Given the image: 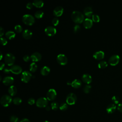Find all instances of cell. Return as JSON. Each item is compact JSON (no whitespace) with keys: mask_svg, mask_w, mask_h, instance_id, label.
I'll list each match as a JSON object with an SVG mask.
<instances>
[{"mask_svg":"<svg viewBox=\"0 0 122 122\" xmlns=\"http://www.w3.org/2000/svg\"><path fill=\"white\" fill-rule=\"evenodd\" d=\"M112 102L115 104H118L119 102V101H120V99H119V97H118L117 96H113L112 97Z\"/></svg>","mask_w":122,"mask_h":122,"instance_id":"cell-37","label":"cell"},{"mask_svg":"<svg viewBox=\"0 0 122 122\" xmlns=\"http://www.w3.org/2000/svg\"><path fill=\"white\" fill-rule=\"evenodd\" d=\"M20 122H30L29 119H28L27 118H24V119H22L20 121Z\"/></svg>","mask_w":122,"mask_h":122,"instance_id":"cell-48","label":"cell"},{"mask_svg":"<svg viewBox=\"0 0 122 122\" xmlns=\"http://www.w3.org/2000/svg\"><path fill=\"white\" fill-rule=\"evenodd\" d=\"M108 66V63L105 61H102L99 62L98 66L100 69H104L105 68Z\"/></svg>","mask_w":122,"mask_h":122,"instance_id":"cell-28","label":"cell"},{"mask_svg":"<svg viewBox=\"0 0 122 122\" xmlns=\"http://www.w3.org/2000/svg\"><path fill=\"white\" fill-rule=\"evenodd\" d=\"M7 42H8V41L6 38H3V37L0 38V43L1 45L4 46L7 44Z\"/></svg>","mask_w":122,"mask_h":122,"instance_id":"cell-40","label":"cell"},{"mask_svg":"<svg viewBox=\"0 0 122 122\" xmlns=\"http://www.w3.org/2000/svg\"><path fill=\"white\" fill-rule=\"evenodd\" d=\"M3 72H4L5 73H6V74L9 73L10 72V69H9V68H4V69L3 70Z\"/></svg>","mask_w":122,"mask_h":122,"instance_id":"cell-45","label":"cell"},{"mask_svg":"<svg viewBox=\"0 0 122 122\" xmlns=\"http://www.w3.org/2000/svg\"><path fill=\"white\" fill-rule=\"evenodd\" d=\"M59 23V20L57 18H54L52 20V24L54 26H57Z\"/></svg>","mask_w":122,"mask_h":122,"instance_id":"cell-38","label":"cell"},{"mask_svg":"<svg viewBox=\"0 0 122 122\" xmlns=\"http://www.w3.org/2000/svg\"><path fill=\"white\" fill-rule=\"evenodd\" d=\"M12 101V99L10 95L5 94L1 97L0 102L2 106L6 107L10 104Z\"/></svg>","mask_w":122,"mask_h":122,"instance_id":"cell-4","label":"cell"},{"mask_svg":"<svg viewBox=\"0 0 122 122\" xmlns=\"http://www.w3.org/2000/svg\"><path fill=\"white\" fill-rule=\"evenodd\" d=\"M38 66L36 63L34 62H32L30 65V71L32 72H34L36 71Z\"/></svg>","mask_w":122,"mask_h":122,"instance_id":"cell-27","label":"cell"},{"mask_svg":"<svg viewBox=\"0 0 122 122\" xmlns=\"http://www.w3.org/2000/svg\"><path fill=\"white\" fill-rule=\"evenodd\" d=\"M45 110L47 111H50L51 110V107L49 106H47L46 107H45Z\"/></svg>","mask_w":122,"mask_h":122,"instance_id":"cell-49","label":"cell"},{"mask_svg":"<svg viewBox=\"0 0 122 122\" xmlns=\"http://www.w3.org/2000/svg\"><path fill=\"white\" fill-rule=\"evenodd\" d=\"M80 29H81V28H80V25H78V24H76L74 26V28H73V31H74V32L75 33H77L79 31Z\"/></svg>","mask_w":122,"mask_h":122,"instance_id":"cell-39","label":"cell"},{"mask_svg":"<svg viewBox=\"0 0 122 122\" xmlns=\"http://www.w3.org/2000/svg\"><path fill=\"white\" fill-rule=\"evenodd\" d=\"M81 85V82L78 79H75L71 82V86L75 89L80 88Z\"/></svg>","mask_w":122,"mask_h":122,"instance_id":"cell-22","label":"cell"},{"mask_svg":"<svg viewBox=\"0 0 122 122\" xmlns=\"http://www.w3.org/2000/svg\"><path fill=\"white\" fill-rule=\"evenodd\" d=\"M48 100L45 97H40L37 99L36 102V106L39 108H44L48 106Z\"/></svg>","mask_w":122,"mask_h":122,"instance_id":"cell-6","label":"cell"},{"mask_svg":"<svg viewBox=\"0 0 122 122\" xmlns=\"http://www.w3.org/2000/svg\"><path fill=\"white\" fill-rule=\"evenodd\" d=\"M77 101L76 95L73 93H70L66 97V103L69 105H73Z\"/></svg>","mask_w":122,"mask_h":122,"instance_id":"cell-7","label":"cell"},{"mask_svg":"<svg viewBox=\"0 0 122 122\" xmlns=\"http://www.w3.org/2000/svg\"><path fill=\"white\" fill-rule=\"evenodd\" d=\"M31 73L27 71H25L21 73L20 76V79L24 83L28 82L32 77Z\"/></svg>","mask_w":122,"mask_h":122,"instance_id":"cell-5","label":"cell"},{"mask_svg":"<svg viewBox=\"0 0 122 122\" xmlns=\"http://www.w3.org/2000/svg\"><path fill=\"white\" fill-rule=\"evenodd\" d=\"M30 59V57L29 55H25L23 56V60H24V61H25V62H28L29 61Z\"/></svg>","mask_w":122,"mask_h":122,"instance_id":"cell-42","label":"cell"},{"mask_svg":"<svg viewBox=\"0 0 122 122\" xmlns=\"http://www.w3.org/2000/svg\"><path fill=\"white\" fill-rule=\"evenodd\" d=\"M92 88V86L89 85V84H86V85L84 86L83 89V91L84 92H85V93H88L90 92Z\"/></svg>","mask_w":122,"mask_h":122,"instance_id":"cell-31","label":"cell"},{"mask_svg":"<svg viewBox=\"0 0 122 122\" xmlns=\"http://www.w3.org/2000/svg\"><path fill=\"white\" fill-rule=\"evenodd\" d=\"M116 106L114 103H111L109 104L106 108V111L108 113H112L116 110Z\"/></svg>","mask_w":122,"mask_h":122,"instance_id":"cell-21","label":"cell"},{"mask_svg":"<svg viewBox=\"0 0 122 122\" xmlns=\"http://www.w3.org/2000/svg\"><path fill=\"white\" fill-rule=\"evenodd\" d=\"M51 108L52 110H53L54 111L57 110V109L59 107L58 103L56 102H51Z\"/></svg>","mask_w":122,"mask_h":122,"instance_id":"cell-33","label":"cell"},{"mask_svg":"<svg viewBox=\"0 0 122 122\" xmlns=\"http://www.w3.org/2000/svg\"><path fill=\"white\" fill-rule=\"evenodd\" d=\"M0 81L1 80V76H0Z\"/></svg>","mask_w":122,"mask_h":122,"instance_id":"cell-52","label":"cell"},{"mask_svg":"<svg viewBox=\"0 0 122 122\" xmlns=\"http://www.w3.org/2000/svg\"><path fill=\"white\" fill-rule=\"evenodd\" d=\"M92 18V21L95 22H98L100 21V17L97 14H93Z\"/></svg>","mask_w":122,"mask_h":122,"instance_id":"cell-34","label":"cell"},{"mask_svg":"<svg viewBox=\"0 0 122 122\" xmlns=\"http://www.w3.org/2000/svg\"><path fill=\"white\" fill-rule=\"evenodd\" d=\"M57 61L61 65H65L68 62V59L64 54H60L57 57Z\"/></svg>","mask_w":122,"mask_h":122,"instance_id":"cell-8","label":"cell"},{"mask_svg":"<svg viewBox=\"0 0 122 122\" xmlns=\"http://www.w3.org/2000/svg\"><path fill=\"white\" fill-rule=\"evenodd\" d=\"M8 92L11 96L15 95L17 92V90L16 87L14 85L10 86L8 89Z\"/></svg>","mask_w":122,"mask_h":122,"instance_id":"cell-23","label":"cell"},{"mask_svg":"<svg viewBox=\"0 0 122 122\" xmlns=\"http://www.w3.org/2000/svg\"><path fill=\"white\" fill-rule=\"evenodd\" d=\"M4 30L3 29L2 27H0V37H2V36L4 35Z\"/></svg>","mask_w":122,"mask_h":122,"instance_id":"cell-46","label":"cell"},{"mask_svg":"<svg viewBox=\"0 0 122 122\" xmlns=\"http://www.w3.org/2000/svg\"><path fill=\"white\" fill-rule=\"evenodd\" d=\"M83 12H84V14L86 17H87L88 18H89L92 17L93 15V10L91 7H86L83 10Z\"/></svg>","mask_w":122,"mask_h":122,"instance_id":"cell-19","label":"cell"},{"mask_svg":"<svg viewBox=\"0 0 122 122\" xmlns=\"http://www.w3.org/2000/svg\"><path fill=\"white\" fill-rule=\"evenodd\" d=\"M12 102L14 104L18 105L21 103L22 100L21 99V98L19 97H15L13 99Z\"/></svg>","mask_w":122,"mask_h":122,"instance_id":"cell-32","label":"cell"},{"mask_svg":"<svg viewBox=\"0 0 122 122\" xmlns=\"http://www.w3.org/2000/svg\"><path fill=\"white\" fill-rule=\"evenodd\" d=\"M117 109L119 112H122V102H121L118 104L117 106Z\"/></svg>","mask_w":122,"mask_h":122,"instance_id":"cell-44","label":"cell"},{"mask_svg":"<svg viewBox=\"0 0 122 122\" xmlns=\"http://www.w3.org/2000/svg\"><path fill=\"white\" fill-rule=\"evenodd\" d=\"M10 71L15 74H19L22 72L21 67L18 65H13L10 68Z\"/></svg>","mask_w":122,"mask_h":122,"instance_id":"cell-12","label":"cell"},{"mask_svg":"<svg viewBox=\"0 0 122 122\" xmlns=\"http://www.w3.org/2000/svg\"><path fill=\"white\" fill-rule=\"evenodd\" d=\"M35 99L33 98H30L28 99V103L30 104V105H33L35 103Z\"/></svg>","mask_w":122,"mask_h":122,"instance_id":"cell-41","label":"cell"},{"mask_svg":"<svg viewBox=\"0 0 122 122\" xmlns=\"http://www.w3.org/2000/svg\"><path fill=\"white\" fill-rule=\"evenodd\" d=\"M59 109L62 111H65L68 109V104L67 103L62 102L59 106Z\"/></svg>","mask_w":122,"mask_h":122,"instance_id":"cell-30","label":"cell"},{"mask_svg":"<svg viewBox=\"0 0 122 122\" xmlns=\"http://www.w3.org/2000/svg\"><path fill=\"white\" fill-rule=\"evenodd\" d=\"M104 57V53L103 51H99L95 52L93 54V57L97 60H101L103 59Z\"/></svg>","mask_w":122,"mask_h":122,"instance_id":"cell-16","label":"cell"},{"mask_svg":"<svg viewBox=\"0 0 122 122\" xmlns=\"http://www.w3.org/2000/svg\"><path fill=\"white\" fill-rule=\"evenodd\" d=\"M82 81L86 84H89L92 81V78L89 74H84L81 77Z\"/></svg>","mask_w":122,"mask_h":122,"instance_id":"cell-18","label":"cell"},{"mask_svg":"<svg viewBox=\"0 0 122 122\" xmlns=\"http://www.w3.org/2000/svg\"><path fill=\"white\" fill-rule=\"evenodd\" d=\"M10 120L11 122H19V119L18 117L15 115H12L10 118Z\"/></svg>","mask_w":122,"mask_h":122,"instance_id":"cell-35","label":"cell"},{"mask_svg":"<svg viewBox=\"0 0 122 122\" xmlns=\"http://www.w3.org/2000/svg\"><path fill=\"white\" fill-rule=\"evenodd\" d=\"M3 83L6 86H11L14 82V78L11 76H6L2 80Z\"/></svg>","mask_w":122,"mask_h":122,"instance_id":"cell-13","label":"cell"},{"mask_svg":"<svg viewBox=\"0 0 122 122\" xmlns=\"http://www.w3.org/2000/svg\"><path fill=\"white\" fill-rule=\"evenodd\" d=\"M32 4L33 6L38 8H41L43 6L44 2L42 0H34L32 2Z\"/></svg>","mask_w":122,"mask_h":122,"instance_id":"cell-25","label":"cell"},{"mask_svg":"<svg viewBox=\"0 0 122 122\" xmlns=\"http://www.w3.org/2000/svg\"><path fill=\"white\" fill-rule=\"evenodd\" d=\"M120 57L118 55L114 54L111 56L109 59V63L112 66L116 65L119 62Z\"/></svg>","mask_w":122,"mask_h":122,"instance_id":"cell-10","label":"cell"},{"mask_svg":"<svg viewBox=\"0 0 122 122\" xmlns=\"http://www.w3.org/2000/svg\"><path fill=\"white\" fill-rule=\"evenodd\" d=\"M63 12V8L61 6L56 7L53 11V15L56 17H60L62 15Z\"/></svg>","mask_w":122,"mask_h":122,"instance_id":"cell-15","label":"cell"},{"mask_svg":"<svg viewBox=\"0 0 122 122\" xmlns=\"http://www.w3.org/2000/svg\"><path fill=\"white\" fill-rule=\"evenodd\" d=\"M15 61V57L13 54L11 53H7L4 56V62L9 66L13 65Z\"/></svg>","mask_w":122,"mask_h":122,"instance_id":"cell-3","label":"cell"},{"mask_svg":"<svg viewBox=\"0 0 122 122\" xmlns=\"http://www.w3.org/2000/svg\"><path fill=\"white\" fill-rule=\"evenodd\" d=\"M33 6V5L32 3L30 2H28V3L26 4V8H27V9H29V10H30V9H31L32 8Z\"/></svg>","mask_w":122,"mask_h":122,"instance_id":"cell-43","label":"cell"},{"mask_svg":"<svg viewBox=\"0 0 122 122\" xmlns=\"http://www.w3.org/2000/svg\"><path fill=\"white\" fill-rule=\"evenodd\" d=\"M14 29L15 31L18 33H20L22 31V28L20 25H16L14 27Z\"/></svg>","mask_w":122,"mask_h":122,"instance_id":"cell-36","label":"cell"},{"mask_svg":"<svg viewBox=\"0 0 122 122\" xmlns=\"http://www.w3.org/2000/svg\"><path fill=\"white\" fill-rule=\"evenodd\" d=\"M50 72V69L49 67L45 66H43L41 70V73L43 76H46Z\"/></svg>","mask_w":122,"mask_h":122,"instance_id":"cell-24","label":"cell"},{"mask_svg":"<svg viewBox=\"0 0 122 122\" xmlns=\"http://www.w3.org/2000/svg\"><path fill=\"white\" fill-rule=\"evenodd\" d=\"M5 67V63L2 62H0V69L1 70H3L4 69Z\"/></svg>","mask_w":122,"mask_h":122,"instance_id":"cell-47","label":"cell"},{"mask_svg":"<svg viewBox=\"0 0 122 122\" xmlns=\"http://www.w3.org/2000/svg\"><path fill=\"white\" fill-rule=\"evenodd\" d=\"M41 55L38 52L33 53L30 56V59L33 62H37L40 61L41 59Z\"/></svg>","mask_w":122,"mask_h":122,"instance_id":"cell-14","label":"cell"},{"mask_svg":"<svg viewBox=\"0 0 122 122\" xmlns=\"http://www.w3.org/2000/svg\"><path fill=\"white\" fill-rule=\"evenodd\" d=\"M43 15H44V12L42 10H39L35 12L34 14V16L35 17V18L37 19H41L43 16Z\"/></svg>","mask_w":122,"mask_h":122,"instance_id":"cell-29","label":"cell"},{"mask_svg":"<svg viewBox=\"0 0 122 122\" xmlns=\"http://www.w3.org/2000/svg\"><path fill=\"white\" fill-rule=\"evenodd\" d=\"M2 58V53L0 52V60H1Z\"/></svg>","mask_w":122,"mask_h":122,"instance_id":"cell-50","label":"cell"},{"mask_svg":"<svg viewBox=\"0 0 122 122\" xmlns=\"http://www.w3.org/2000/svg\"><path fill=\"white\" fill-rule=\"evenodd\" d=\"M57 96V92L54 89H50L48 90L46 94V97L49 101H53L55 99Z\"/></svg>","mask_w":122,"mask_h":122,"instance_id":"cell-9","label":"cell"},{"mask_svg":"<svg viewBox=\"0 0 122 122\" xmlns=\"http://www.w3.org/2000/svg\"><path fill=\"white\" fill-rule=\"evenodd\" d=\"M83 25L85 29H90L93 25V21L90 18L85 19L83 22Z\"/></svg>","mask_w":122,"mask_h":122,"instance_id":"cell-17","label":"cell"},{"mask_svg":"<svg viewBox=\"0 0 122 122\" xmlns=\"http://www.w3.org/2000/svg\"><path fill=\"white\" fill-rule=\"evenodd\" d=\"M71 18L73 22L79 24L83 22L84 17L83 14L80 11L74 10L71 14Z\"/></svg>","mask_w":122,"mask_h":122,"instance_id":"cell-1","label":"cell"},{"mask_svg":"<svg viewBox=\"0 0 122 122\" xmlns=\"http://www.w3.org/2000/svg\"><path fill=\"white\" fill-rule=\"evenodd\" d=\"M45 33L49 36H53L56 33V29L52 26H48L44 30Z\"/></svg>","mask_w":122,"mask_h":122,"instance_id":"cell-11","label":"cell"},{"mask_svg":"<svg viewBox=\"0 0 122 122\" xmlns=\"http://www.w3.org/2000/svg\"><path fill=\"white\" fill-rule=\"evenodd\" d=\"M22 20L23 22L29 26H31L33 25L35 22L34 17L30 14H25L22 16Z\"/></svg>","mask_w":122,"mask_h":122,"instance_id":"cell-2","label":"cell"},{"mask_svg":"<svg viewBox=\"0 0 122 122\" xmlns=\"http://www.w3.org/2000/svg\"><path fill=\"white\" fill-rule=\"evenodd\" d=\"M43 122H49L48 121H44Z\"/></svg>","mask_w":122,"mask_h":122,"instance_id":"cell-51","label":"cell"},{"mask_svg":"<svg viewBox=\"0 0 122 122\" xmlns=\"http://www.w3.org/2000/svg\"><path fill=\"white\" fill-rule=\"evenodd\" d=\"M22 35V37L25 39L28 40L31 38L32 35V33L30 30L28 29H26L23 31Z\"/></svg>","mask_w":122,"mask_h":122,"instance_id":"cell-20","label":"cell"},{"mask_svg":"<svg viewBox=\"0 0 122 122\" xmlns=\"http://www.w3.org/2000/svg\"><path fill=\"white\" fill-rule=\"evenodd\" d=\"M15 33L14 31H11V30H9L8 31L6 32L5 33V36L6 37L9 39V40H12L15 37Z\"/></svg>","mask_w":122,"mask_h":122,"instance_id":"cell-26","label":"cell"}]
</instances>
